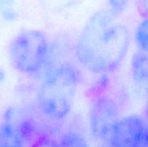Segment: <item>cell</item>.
Segmentation results:
<instances>
[{
  "mask_svg": "<svg viewBox=\"0 0 148 147\" xmlns=\"http://www.w3.org/2000/svg\"><path fill=\"white\" fill-rule=\"evenodd\" d=\"M131 43L128 28L106 10L94 14L74 47L78 63L88 72L107 75L115 71L127 55Z\"/></svg>",
  "mask_w": 148,
  "mask_h": 147,
  "instance_id": "cell-1",
  "label": "cell"
},
{
  "mask_svg": "<svg viewBox=\"0 0 148 147\" xmlns=\"http://www.w3.org/2000/svg\"><path fill=\"white\" fill-rule=\"evenodd\" d=\"M80 81L75 65L64 62L54 68L40 86L37 100L42 112L50 120H62L70 113Z\"/></svg>",
  "mask_w": 148,
  "mask_h": 147,
  "instance_id": "cell-2",
  "label": "cell"
},
{
  "mask_svg": "<svg viewBox=\"0 0 148 147\" xmlns=\"http://www.w3.org/2000/svg\"><path fill=\"white\" fill-rule=\"evenodd\" d=\"M49 50L46 36L40 30L29 29L20 33L12 41L10 58L17 71L33 75L38 73L45 65Z\"/></svg>",
  "mask_w": 148,
  "mask_h": 147,
  "instance_id": "cell-3",
  "label": "cell"
},
{
  "mask_svg": "<svg viewBox=\"0 0 148 147\" xmlns=\"http://www.w3.org/2000/svg\"><path fill=\"white\" fill-rule=\"evenodd\" d=\"M120 108L116 101L108 94L98 93L92 98L88 125L92 138L107 146L111 132L120 119Z\"/></svg>",
  "mask_w": 148,
  "mask_h": 147,
  "instance_id": "cell-4",
  "label": "cell"
},
{
  "mask_svg": "<svg viewBox=\"0 0 148 147\" xmlns=\"http://www.w3.org/2000/svg\"><path fill=\"white\" fill-rule=\"evenodd\" d=\"M148 124L139 115L121 117L109 136L107 147H140Z\"/></svg>",
  "mask_w": 148,
  "mask_h": 147,
  "instance_id": "cell-5",
  "label": "cell"
},
{
  "mask_svg": "<svg viewBox=\"0 0 148 147\" xmlns=\"http://www.w3.org/2000/svg\"><path fill=\"white\" fill-rule=\"evenodd\" d=\"M130 72L134 82L141 88L148 89V54L140 50L134 53L130 62Z\"/></svg>",
  "mask_w": 148,
  "mask_h": 147,
  "instance_id": "cell-6",
  "label": "cell"
},
{
  "mask_svg": "<svg viewBox=\"0 0 148 147\" xmlns=\"http://www.w3.org/2000/svg\"><path fill=\"white\" fill-rule=\"evenodd\" d=\"M0 147H25L19 129L10 122L0 126Z\"/></svg>",
  "mask_w": 148,
  "mask_h": 147,
  "instance_id": "cell-7",
  "label": "cell"
},
{
  "mask_svg": "<svg viewBox=\"0 0 148 147\" xmlns=\"http://www.w3.org/2000/svg\"><path fill=\"white\" fill-rule=\"evenodd\" d=\"M57 142L60 147H89L86 138L75 131H68L62 133Z\"/></svg>",
  "mask_w": 148,
  "mask_h": 147,
  "instance_id": "cell-8",
  "label": "cell"
},
{
  "mask_svg": "<svg viewBox=\"0 0 148 147\" xmlns=\"http://www.w3.org/2000/svg\"><path fill=\"white\" fill-rule=\"evenodd\" d=\"M134 37L139 50L148 54V17L140 22L135 29Z\"/></svg>",
  "mask_w": 148,
  "mask_h": 147,
  "instance_id": "cell-9",
  "label": "cell"
},
{
  "mask_svg": "<svg viewBox=\"0 0 148 147\" xmlns=\"http://www.w3.org/2000/svg\"><path fill=\"white\" fill-rule=\"evenodd\" d=\"M0 12L7 21H13L16 18V11L13 0H0Z\"/></svg>",
  "mask_w": 148,
  "mask_h": 147,
  "instance_id": "cell-10",
  "label": "cell"
},
{
  "mask_svg": "<svg viewBox=\"0 0 148 147\" xmlns=\"http://www.w3.org/2000/svg\"><path fill=\"white\" fill-rule=\"evenodd\" d=\"M44 1H45V4L48 5L51 10L59 11L75 6L80 3L83 0H44Z\"/></svg>",
  "mask_w": 148,
  "mask_h": 147,
  "instance_id": "cell-11",
  "label": "cell"
},
{
  "mask_svg": "<svg viewBox=\"0 0 148 147\" xmlns=\"http://www.w3.org/2000/svg\"><path fill=\"white\" fill-rule=\"evenodd\" d=\"M129 0H108V10L114 17L119 16L127 8Z\"/></svg>",
  "mask_w": 148,
  "mask_h": 147,
  "instance_id": "cell-12",
  "label": "cell"
},
{
  "mask_svg": "<svg viewBox=\"0 0 148 147\" xmlns=\"http://www.w3.org/2000/svg\"><path fill=\"white\" fill-rule=\"evenodd\" d=\"M30 147H60L57 141L48 137H41Z\"/></svg>",
  "mask_w": 148,
  "mask_h": 147,
  "instance_id": "cell-13",
  "label": "cell"
},
{
  "mask_svg": "<svg viewBox=\"0 0 148 147\" xmlns=\"http://www.w3.org/2000/svg\"><path fill=\"white\" fill-rule=\"evenodd\" d=\"M140 147H148V126L147 132H146V134H145V137L143 139V141H142Z\"/></svg>",
  "mask_w": 148,
  "mask_h": 147,
  "instance_id": "cell-14",
  "label": "cell"
},
{
  "mask_svg": "<svg viewBox=\"0 0 148 147\" xmlns=\"http://www.w3.org/2000/svg\"><path fill=\"white\" fill-rule=\"evenodd\" d=\"M3 77H4V76H3V72H1V71H0V82H1V81L3 80Z\"/></svg>",
  "mask_w": 148,
  "mask_h": 147,
  "instance_id": "cell-15",
  "label": "cell"
},
{
  "mask_svg": "<svg viewBox=\"0 0 148 147\" xmlns=\"http://www.w3.org/2000/svg\"><path fill=\"white\" fill-rule=\"evenodd\" d=\"M147 119H148V93H147Z\"/></svg>",
  "mask_w": 148,
  "mask_h": 147,
  "instance_id": "cell-16",
  "label": "cell"
}]
</instances>
